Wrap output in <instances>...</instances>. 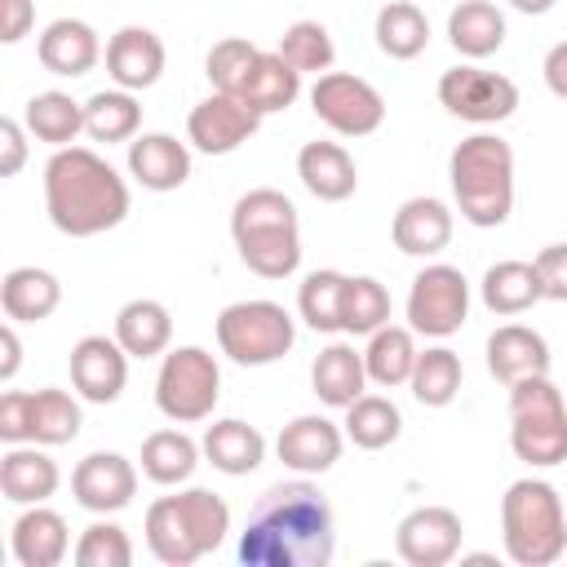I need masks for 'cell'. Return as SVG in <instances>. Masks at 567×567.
Masks as SVG:
<instances>
[{
	"mask_svg": "<svg viewBox=\"0 0 567 567\" xmlns=\"http://www.w3.org/2000/svg\"><path fill=\"white\" fill-rule=\"evenodd\" d=\"M332 554H337L332 505L306 478L266 487L239 532L244 567H328Z\"/></svg>",
	"mask_w": 567,
	"mask_h": 567,
	"instance_id": "cell-1",
	"label": "cell"
},
{
	"mask_svg": "<svg viewBox=\"0 0 567 567\" xmlns=\"http://www.w3.org/2000/svg\"><path fill=\"white\" fill-rule=\"evenodd\" d=\"M44 208L62 235L89 239L128 217V182L97 151L58 146L44 164Z\"/></svg>",
	"mask_w": 567,
	"mask_h": 567,
	"instance_id": "cell-2",
	"label": "cell"
},
{
	"mask_svg": "<svg viewBox=\"0 0 567 567\" xmlns=\"http://www.w3.org/2000/svg\"><path fill=\"white\" fill-rule=\"evenodd\" d=\"M230 239L239 261L261 279H288L301 266V226L297 208L284 190L257 186L230 208Z\"/></svg>",
	"mask_w": 567,
	"mask_h": 567,
	"instance_id": "cell-3",
	"label": "cell"
},
{
	"mask_svg": "<svg viewBox=\"0 0 567 567\" xmlns=\"http://www.w3.org/2000/svg\"><path fill=\"white\" fill-rule=\"evenodd\" d=\"M146 545L164 567H190L204 554L221 549L230 532V505L213 487H186L177 496H159L146 509Z\"/></svg>",
	"mask_w": 567,
	"mask_h": 567,
	"instance_id": "cell-4",
	"label": "cell"
},
{
	"mask_svg": "<svg viewBox=\"0 0 567 567\" xmlns=\"http://www.w3.org/2000/svg\"><path fill=\"white\" fill-rule=\"evenodd\" d=\"M456 208L470 226H505L514 208V151L496 133H474L456 142L447 159Z\"/></svg>",
	"mask_w": 567,
	"mask_h": 567,
	"instance_id": "cell-5",
	"label": "cell"
},
{
	"mask_svg": "<svg viewBox=\"0 0 567 567\" xmlns=\"http://www.w3.org/2000/svg\"><path fill=\"white\" fill-rule=\"evenodd\" d=\"M501 540L509 563L549 567L567 554V509L554 483L518 478L501 496Z\"/></svg>",
	"mask_w": 567,
	"mask_h": 567,
	"instance_id": "cell-6",
	"label": "cell"
},
{
	"mask_svg": "<svg viewBox=\"0 0 567 567\" xmlns=\"http://www.w3.org/2000/svg\"><path fill=\"white\" fill-rule=\"evenodd\" d=\"M509 447L536 470L567 461V399L549 372L509 385Z\"/></svg>",
	"mask_w": 567,
	"mask_h": 567,
	"instance_id": "cell-7",
	"label": "cell"
},
{
	"mask_svg": "<svg viewBox=\"0 0 567 567\" xmlns=\"http://www.w3.org/2000/svg\"><path fill=\"white\" fill-rule=\"evenodd\" d=\"M221 399V368L204 346H173L155 372V408L173 425L208 421Z\"/></svg>",
	"mask_w": 567,
	"mask_h": 567,
	"instance_id": "cell-8",
	"label": "cell"
},
{
	"mask_svg": "<svg viewBox=\"0 0 567 567\" xmlns=\"http://www.w3.org/2000/svg\"><path fill=\"white\" fill-rule=\"evenodd\" d=\"M297 341V323L279 301H235L217 315V346L239 368H266Z\"/></svg>",
	"mask_w": 567,
	"mask_h": 567,
	"instance_id": "cell-9",
	"label": "cell"
},
{
	"mask_svg": "<svg viewBox=\"0 0 567 567\" xmlns=\"http://www.w3.org/2000/svg\"><path fill=\"white\" fill-rule=\"evenodd\" d=\"M310 111L341 137H368L385 124L381 89L350 71H323L310 89Z\"/></svg>",
	"mask_w": 567,
	"mask_h": 567,
	"instance_id": "cell-10",
	"label": "cell"
},
{
	"mask_svg": "<svg viewBox=\"0 0 567 567\" xmlns=\"http://www.w3.org/2000/svg\"><path fill=\"white\" fill-rule=\"evenodd\" d=\"M465 315H470V279L456 266L434 261L412 279V288H408V328L412 332L443 341V337L461 332Z\"/></svg>",
	"mask_w": 567,
	"mask_h": 567,
	"instance_id": "cell-11",
	"label": "cell"
},
{
	"mask_svg": "<svg viewBox=\"0 0 567 567\" xmlns=\"http://www.w3.org/2000/svg\"><path fill=\"white\" fill-rule=\"evenodd\" d=\"M439 102L447 106V115L470 120V124H501L514 115L518 106V84L501 71H483V66H452L439 75Z\"/></svg>",
	"mask_w": 567,
	"mask_h": 567,
	"instance_id": "cell-12",
	"label": "cell"
},
{
	"mask_svg": "<svg viewBox=\"0 0 567 567\" xmlns=\"http://www.w3.org/2000/svg\"><path fill=\"white\" fill-rule=\"evenodd\" d=\"M461 514L447 505H416L394 527V549L408 567H447L461 554Z\"/></svg>",
	"mask_w": 567,
	"mask_h": 567,
	"instance_id": "cell-13",
	"label": "cell"
},
{
	"mask_svg": "<svg viewBox=\"0 0 567 567\" xmlns=\"http://www.w3.org/2000/svg\"><path fill=\"white\" fill-rule=\"evenodd\" d=\"M266 115H257L248 102H239L235 93H213L204 97L190 120H186V142L204 155H230L239 151L257 128H261Z\"/></svg>",
	"mask_w": 567,
	"mask_h": 567,
	"instance_id": "cell-14",
	"label": "cell"
},
{
	"mask_svg": "<svg viewBox=\"0 0 567 567\" xmlns=\"http://www.w3.org/2000/svg\"><path fill=\"white\" fill-rule=\"evenodd\" d=\"M71 496L89 514H120L137 496V465L120 452H89L71 470Z\"/></svg>",
	"mask_w": 567,
	"mask_h": 567,
	"instance_id": "cell-15",
	"label": "cell"
},
{
	"mask_svg": "<svg viewBox=\"0 0 567 567\" xmlns=\"http://www.w3.org/2000/svg\"><path fill=\"white\" fill-rule=\"evenodd\" d=\"M128 381V350L102 332H89L71 346V385L89 403H115Z\"/></svg>",
	"mask_w": 567,
	"mask_h": 567,
	"instance_id": "cell-16",
	"label": "cell"
},
{
	"mask_svg": "<svg viewBox=\"0 0 567 567\" xmlns=\"http://www.w3.org/2000/svg\"><path fill=\"white\" fill-rule=\"evenodd\" d=\"M341 447H346V430L319 412H306V416H292L279 439H275V452L288 470L297 474H323L341 461Z\"/></svg>",
	"mask_w": 567,
	"mask_h": 567,
	"instance_id": "cell-17",
	"label": "cell"
},
{
	"mask_svg": "<svg viewBox=\"0 0 567 567\" xmlns=\"http://www.w3.org/2000/svg\"><path fill=\"white\" fill-rule=\"evenodd\" d=\"M164 40L151 27H120L106 40V75L115 80V89L142 93L164 75Z\"/></svg>",
	"mask_w": 567,
	"mask_h": 567,
	"instance_id": "cell-18",
	"label": "cell"
},
{
	"mask_svg": "<svg viewBox=\"0 0 567 567\" xmlns=\"http://www.w3.org/2000/svg\"><path fill=\"white\" fill-rule=\"evenodd\" d=\"M35 58L49 75H66V80H80L97 66L102 58V40L97 31L84 22V18H53L44 31H40V44H35Z\"/></svg>",
	"mask_w": 567,
	"mask_h": 567,
	"instance_id": "cell-19",
	"label": "cell"
},
{
	"mask_svg": "<svg viewBox=\"0 0 567 567\" xmlns=\"http://www.w3.org/2000/svg\"><path fill=\"white\" fill-rule=\"evenodd\" d=\"M9 549L22 567H58L71 554L66 518L49 505H22V514L9 527Z\"/></svg>",
	"mask_w": 567,
	"mask_h": 567,
	"instance_id": "cell-20",
	"label": "cell"
},
{
	"mask_svg": "<svg viewBox=\"0 0 567 567\" xmlns=\"http://www.w3.org/2000/svg\"><path fill=\"white\" fill-rule=\"evenodd\" d=\"M128 173L142 190H177L190 177V146L173 133H137L128 142Z\"/></svg>",
	"mask_w": 567,
	"mask_h": 567,
	"instance_id": "cell-21",
	"label": "cell"
},
{
	"mask_svg": "<svg viewBox=\"0 0 567 567\" xmlns=\"http://www.w3.org/2000/svg\"><path fill=\"white\" fill-rule=\"evenodd\" d=\"M394 248L408 257H439L452 244V208L434 195H412L394 213Z\"/></svg>",
	"mask_w": 567,
	"mask_h": 567,
	"instance_id": "cell-22",
	"label": "cell"
},
{
	"mask_svg": "<svg viewBox=\"0 0 567 567\" xmlns=\"http://www.w3.org/2000/svg\"><path fill=\"white\" fill-rule=\"evenodd\" d=\"M487 372L501 385H514L523 377H545L549 372V346L536 328L527 323H501L487 337Z\"/></svg>",
	"mask_w": 567,
	"mask_h": 567,
	"instance_id": "cell-23",
	"label": "cell"
},
{
	"mask_svg": "<svg viewBox=\"0 0 567 567\" xmlns=\"http://www.w3.org/2000/svg\"><path fill=\"white\" fill-rule=\"evenodd\" d=\"M58 483V461L40 452V443H9V452L0 456V492L13 505H44Z\"/></svg>",
	"mask_w": 567,
	"mask_h": 567,
	"instance_id": "cell-24",
	"label": "cell"
},
{
	"mask_svg": "<svg viewBox=\"0 0 567 567\" xmlns=\"http://www.w3.org/2000/svg\"><path fill=\"white\" fill-rule=\"evenodd\" d=\"M297 177L323 204H341L359 186V168L341 142H306L297 151Z\"/></svg>",
	"mask_w": 567,
	"mask_h": 567,
	"instance_id": "cell-25",
	"label": "cell"
},
{
	"mask_svg": "<svg viewBox=\"0 0 567 567\" xmlns=\"http://www.w3.org/2000/svg\"><path fill=\"white\" fill-rule=\"evenodd\" d=\"M310 385L319 394V403L328 408H350L363 390H368V368H363V350H354L350 341H332L315 354L310 363Z\"/></svg>",
	"mask_w": 567,
	"mask_h": 567,
	"instance_id": "cell-26",
	"label": "cell"
},
{
	"mask_svg": "<svg viewBox=\"0 0 567 567\" xmlns=\"http://www.w3.org/2000/svg\"><path fill=\"white\" fill-rule=\"evenodd\" d=\"M301 93V71L292 62H284L279 49H261L239 84V102H248L257 115H275V111H288Z\"/></svg>",
	"mask_w": 567,
	"mask_h": 567,
	"instance_id": "cell-27",
	"label": "cell"
},
{
	"mask_svg": "<svg viewBox=\"0 0 567 567\" xmlns=\"http://www.w3.org/2000/svg\"><path fill=\"white\" fill-rule=\"evenodd\" d=\"M199 447H204L208 465L221 470V474H230V478H244V474H252V470L266 461V434H261L257 425L239 421V416L213 421V425L204 430Z\"/></svg>",
	"mask_w": 567,
	"mask_h": 567,
	"instance_id": "cell-28",
	"label": "cell"
},
{
	"mask_svg": "<svg viewBox=\"0 0 567 567\" xmlns=\"http://www.w3.org/2000/svg\"><path fill=\"white\" fill-rule=\"evenodd\" d=\"M0 306H4V319H13V323H40L62 306V284L53 270L13 266L0 279Z\"/></svg>",
	"mask_w": 567,
	"mask_h": 567,
	"instance_id": "cell-29",
	"label": "cell"
},
{
	"mask_svg": "<svg viewBox=\"0 0 567 567\" xmlns=\"http://www.w3.org/2000/svg\"><path fill=\"white\" fill-rule=\"evenodd\" d=\"M115 341L128 350V359H155L173 341V315L155 297H133L115 315Z\"/></svg>",
	"mask_w": 567,
	"mask_h": 567,
	"instance_id": "cell-30",
	"label": "cell"
},
{
	"mask_svg": "<svg viewBox=\"0 0 567 567\" xmlns=\"http://www.w3.org/2000/svg\"><path fill=\"white\" fill-rule=\"evenodd\" d=\"M447 40L461 58L478 62V58H492L501 44H505V13L492 4V0H461L452 13H447Z\"/></svg>",
	"mask_w": 567,
	"mask_h": 567,
	"instance_id": "cell-31",
	"label": "cell"
},
{
	"mask_svg": "<svg viewBox=\"0 0 567 567\" xmlns=\"http://www.w3.org/2000/svg\"><path fill=\"white\" fill-rule=\"evenodd\" d=\"M536 301H545L536 261L509 257V261L487 266V275H483V306H487L492 315H523V310H532Z\"/></svg>",
	"mask_w": 567,
	"mask_h": 567,
	"instance_id": "cell-32",
	"label": "cell"
},
{
	"mask_svg": "<svg viewBox=\"0 0 567 567\" xmlns=\"http://www.w3.org/2000/svg\"><path fill=\"white\" fill-rule=\"evenodd\" d=\"M416 332L412 328H399V323H385V328H377L372 337H368V346H363V368H368V381L372 385H385V390H394V385H408V377H412V368H416Z\"/></svg>",
	"mask_w": 567,
	"mask_h": 567,
	"instance_id": "cell-33",
	"label": "cell"
},
{
	"mask_svg": "<svg viewBox=\"0 0 567 567\" xmlns=\"http://www.w3.org/2000/svg\"><path fill=\"white\" fill-rule=\"evenodd\" d=\"M372 35H377V49H381L385 58L412 62V58L425 53V44H430V18H425V9L412 4V0H390V4L377 9Z\"/></svg>",
	"mask_w": 567,
	"mask_h": 567,
	"instance_id": "cell-34",
	"label": "cell"
},
{
	"mask_svg": "<svg viewBox=\"0 0 567 567\" xmlns=\"http://www.w3.org/2000/svg\"><path fill=\"white\" fill-rule=\"evenodd\" d=\"M22 124H27V133L35 142H49L53 151L58 146H71L84 133V102H75L71 93H58V89L35 93L22 106Z\"/></svg>",
	"mask_w": 567,
	"mask_h": 567,
	"instance_id": "cell-35",
	"label": "cell"
},
{
	"mask_svg": "<svg viewBox=\"0 0 567 567\" xmlns=\"http://www.w3.org/2000/svg\"><path fill=\"white\" fill-rule=\"evenodd\" d=\"M199 456H204V447L186 430H155L142 443V474L159 487H177L195 474Z\"/></svg>",
	"mask_w": 567,
	"mask_h": 567,
	"instance_id": "cell-36",
	"label": "cell"
},
{
	"mask_svg": "<svg viewBox=\"0 0 567 567\" xmlns=\"http://www.w3.org/2000/svg\"><path fill=\"white\" fill-rule=\"evenodd\" d=\"M142 128V106L128 89H102L84 102V133L93 142H133Z\"/></svg>",
	"mask_w": 567,
	"mask_h": 567,
	"instance_id": "cell-37",
	"label": "cell"
},
{
	"mask_svg": "<svg viewBox=\"0 0 567 567\" xmlns=\"http://www.w3.org/2000/svg\"><path fill=\"white\" fill-rule=\"evenodd\" d=\"M341 430H346V439H350L354 447H363V452H381V447H390V443L399 439L403 416H399V408H394L385 394H368V390H363V394L346 408Z\"/></svg>",
	"mask_w": 567,
	"mask_h": 567,
	"instance_id": "cell-38",
	"label": "cell"
},
{
	"mask_svg": "<svg viewBox=\"0 0 567 567\" xmlns=\"http://www.w3.org/2000/svg\"><path fill=\"white\" fill-rule=\"evenodd\" d=\"M461 377H465L461 354L447 350V346H430V350L416 354V368H412L408 385H412V399L421 408H447L461 390Z\"/></svg>",
	"mask_w": 567,
	"mask_h": 567,
	"instance_id": "cell-39",
	"label": "cell"
},
{
	"mask_svg": "<svg viewBox=\"0 0 567 567\" xmlns=\"http://www.w3.org/2000/svg\"><path fill=\"white\" fill-rule=\"evenodd\" d=\"M80 425H84V416H80L75 394L53 390V385H44V390L31 394V443L62 447V443H71L80 434Z\"/></svg>",
	"mask_w": 567,
	"mask_h": 567,
	"instance_id": "cell-40",
	"label": "cell"
},
{
	"mask_svg": "<svg viewBox=\"0 0 567 567\" xmlns=\"http://www.w3.org/2000/svg\"><path fill=\"white\" fill-rule=\"evenodd\" d=\"M346 279L341 270H310L297 288V315L315 332H341V301H346Z\"/></svg>",
	"mask_w": 567,
	"mask_h": 567,
	"instance_id": "cell-41",
	"label": "cell"
},
{
	"mask_svg": "<svg viewBox=\"0 0 567 567\" xmlns=\"http://www.w3.org/2000/svg\"><path fill=\"white\" fill-rule=\"evenodd\" d=\"M390 323V292L372 275H350L346 279V301H341V332L350 337H372L377 328Z\"/></svg>",
	"mask_w": 567,
	"mask_h": 567,
	"instance_id": "cell-42",
	"label": "cell"
},
{
	"mask_svg": "<svg viewBox=\"0 0 567 567\" xmlns=\"http://www.w3.org/2000/svg\"><path fill=\"white\" fill-rule=\"evenodd\" d=\"M279 53H284V62H292L301 75L306 71H328L332 66V58H337V49H332V35H328V27L323 22H315V18H297L284 35H279Z\"/></svg>",
	"mask_w": 567,
	"mask_h": 567,
	"instance_id": "cell-43",
	"label": "cell"
},
{
	"mask_svg": "<svg viewBox=\"0 0 567 567\" xmlns=\"http://www.w3.org/2000/svg\"><path fill=\"white\" fill-rule=\"evenodd\" d=\"M75 563L80 567H128L133 563V540L120 523L111 518H97L80 532L75 540Z\"/></svg>",
	"mask_w": 567,
	"mask_h": 567,
	"instance_id": "cell-44",
	"label": "cell"
},
{
	"mask_svg": "<svg viewBox=\"0 0 567 567\" xmlns=\"http://www.w3.org/2000/svg\"><path fill=\"white\" fill-rule=\"evenodd\" d=\"M257 53H261V49H257L252 40H244V35L217 40V44L208 49V62H204L213 93H239V84H244V75H248V66H252Z\"/></svg>",
	"mask_w": 567,
	"mask_h": 567,
	"instance_id": "cell-45",
	"label": "cell"
},
{
	"mask_svg": "<svg viewBox=\"0 0 567 567\" xmlns=\"http://www.w3.org/2000/svg\"><path fill=\"white\" fill-rule=\"evenodd\" d=\"M0 439L4 443H31V390L0 394Z\"/></svg>",
	"mask_w": 567,
	"mask_h": 567,
	"instance_id": "cell-46",
	"label": "cell"
},
{
	"mask_svg": "<svg viewBox=\"0 0 567 567\" xmlns=\"http://www.w3.org/2000/svg\"><path fill=\"white\" fill-rule=\"evenodd\" d=\"M536 275L545 288V301H567V244H549L536 252Z\"/></svg>",
	"mask_w": 567,
	"mask_h": 567,
	"instance_id": "cell-47",
	"label": "cell"
},
{
	"mask_svg": "<svg viewBox=\"0 0 567 567\" xmlns=\"http://www.w3.org/2000/svg\"><path fill=\"white\" fill-rule=\"evenodd\" d=\"M27 124L22 120H13V115H4L0 120V177H18L22 173V164H27Z\"/></svg>",
	"mask_w": 567,
	"mask_h": 567,
	"instance_id": "cell-48",
	"label": "cell"
},
{
	"mask_svg": "<svg viewBox=\"0 0 567 567\" xmlns=\"http://www.w3.org/2000/svg\"><path fill=\"white\" fill-rule=\"evenodd\" d=\"M35 22V0H0V40L18 44Z\"/></svg>",
	"mask_w": 567,
	"mask_h": 567,
	"instance_id": "cell-49",
	"label": "cell"
},
{
	"mask_svg": "<svg viewBox=\"0 0 567 567\" xmlns=\"http://www.w3.org/2000/svg\"><path fill=\"white\" fill-rule=\"evenodd\" d=\"M545 84H549V93L554 97H563L567 102V40H558L549 53H545Z\"/></svg>",
	"mask_w": 567,
	"mask_h": 567,
	"instance_id": "cell-50",
	"label": "cell"
},
{
	"mask_svg": "<svg viewBox=\"0 0 567 567\" xmlns=\"http://www.w3.org/2000/svg\"><path fill=\"white\" fill-rule=\"evenodd\" d=\"M18 368H22V341H18L13 319H9V323L0 328V381H13Z\"/></svg>",
	"mask_w": 567,
	"mask_h": 567,
	"instance_id": "cell-51",
	"label": "cell"
},
{
	"mask_svg": "<svg viewBox=\"0 0 567 567\" xmlns=\"http://www.w3.org/2000/svg\"><path fill=\"white\" fill-rule=\"evenodd\" d=\"M509 4H514L518 13H532V18H540V13H549L558 0H509Z\"/></svg>",
	"mask_w": 567,
	"mask_h": 567,
	"instance_id": "cell-52",
	"label": "cell"
}]
</instances>
